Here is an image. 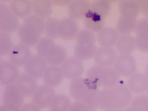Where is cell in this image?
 I'll return each mask as SVG.
<instances>
[{
    "mask_svg": "<svg viewBox=\"0 0 148 111\" xmlns=\"http://www.w3.org/2000/svg\"><path fill=\"white\" fill-rule=\"evenodd\" d=\"M135 40L136 46L138 50L148 53V34L137 35Z\"/></svg>",
    "mask_w": 148,
    "mask_h": 111,
    "instance_id": "d590c367",
    "label": "cell"
},
{
    "mask_svg": "<svg viewBox=\"0 0 148 111\" xmlns=\"http://www.w3.org/2000/svg\"><path fill=\"white\" fill-rule=\"evenodd\" d=\"M91 1L88 0H73L67 7L69 17L74 20L83 19L89 10Z\"/></svg>",
    "mask_w": 148,
    "mask_h": 111,
    "instance_id": "e0dca14e",
    "label": "cell"
},
{
    "mask_svg": "<svg viewBox=\"0 0 148 111\" xmlns=\"http://www.w3.org/2000/svg\"><path fill=\"white\" fill-rule=\"evenodd\" d=\"M83 23L85 28L94 33L98 32L105 27V20L98 17L89 10L83 19Z\"/></svg>",
    "mask_w": 148,
    "mask_h": 111,
    "instance_id": "4316f807",
    "label": "cell"
},
{
    "mask_svg": "<svg viewBox=\"0 0 148 111\" xmlns=\"http://www.w3.org/2000/svg\"><path fill=\"white\" fill-rule=\"evenodd\" d=\"M13 39L10 34L0 32V56L8 55L14 46Z\"/></svg>",
    "mask_w": 148,
    "mask_h": 111,
    "instance_id": "d6a6232c",
    "label": "cell"
},
{
    "mask_svg": "<svg viewBox=\"0 0 148 111\" xmlns=\"http://www.w3.org/2000/svg\"><path fill=\"white\" fill-rule=\"evenodd\" d=\"M64 78L60 66L48 65L42 79L44 84L54 88L62 83Z\"/></svg>",
    "mask_w": 148,
    "mask_h": 111,
    "instance_id": "ac0fdd59",
    "label": "cell"
},
{
    "mask_svg": "<svg viewBox=\"0 0 148 111\" xmlns=\"http://www.w3.org/2000/svg\"><path fill=\"white\" fill-rule=\"evenodd\" d=\"M79 27L76 20L71 17H66L59 20L58 38L64 40L75 39Z\"/></svg>",
    "mask_w": 148,
    "mask_h": 111,
    "instance_id": "8fae6325",
    "label": "cell"
},
{
    "mask_svg": "<svg viewBox=\"0 0 148 111\" xmlns=\"http://www.w3.org/2000/svg\"><path fill=\"white\" fill-rule=\"evenodd\" d=\"M67 58L66 49L62 45L56 44L45 57L49 65L56 66H60Z\"/></svg>",
    "mask_w": 148,
    "mask_h": 111,
    "instance_id": "603a6c76",
    "label": "cell"
},
{
    "mask_svg": "<svg viewBox=\"0 0 148 111\" xmlns=\"http://www.w3.org/2000/svg\"><path fill=\"white\" fill-rule=\"evenodd\" d=\"M23 23L36 32L40 36L44 34L45 20L34 13H31L23 18Z\"/></svg>",
    "mask_w": 148,
    "mask_h": 111,
    "instance_id": "f1b7e54d",
    "label": "cell"
},
{
    "mask_svg": "<svg viewBox=\"0 0 148 111\" xmlns=\"http://www.w3.org/2000/svg\"><path fill=\"white\" fill-rule=\"evenodd\" d=\"M137 18L120 16L118 18L116 28L119 34H130L134 31L137 22Z\"/></svg>",
    "mask_w": 148,
    "mask_h": 111,
    "instance_id": "83f0119b",
    "label": "cell"
},
{
    "mask_svg": "<svg viewBox=\"0 0 148 111\" xmlns=\"http://www.w3.org/2000/svg\"><path fill=\"white\" fill-rule=\"evenodd\" d=\"M113 67L119 76L125 77H129L137 69L136 61L132 54L118 56Z\"/></svg>",
    "mask_w": 148,
    "mask_h": 111,
    "instance_id": "ba28073f",
    "label": "cell"
},
{
    "mask_svg": "<svg viewBox=\"0 0 148 111\" xmlns=\"http://www.w3.org/2000/svg\"><path fill=\"white\" fill-rule=\"evenodd\" d=\"M14 84L26 98H31L39 86L36 79L25 73H21Z\"/></svg>",
    "mask_w": 148,
    "mask_h": 111,
    "instance_id": "4fadbf2b",
    "label": "cell"
},
{
    "mask_svg": "<svg viewBox=\"0 0 148 111\" xmlns=\"http://www.w3.org/2000/svg\"><path fill=\"white\" fill-rule=\"evenodd\" d=\"M134 32L136 35L148 34V18L145 17L137 21Z\"/></svg>",
    "mask_w": 148,
    "mask_h": 111,
    "instance_id": "8d00e7d4",
    "label": "cell"
},
{
    "mask_svg": "<svg viewBox=\"0 0 148 111\" xmlns=\"http://www.w3.org/2000/svg\"><path fill=\"white\" fill-rule=\"evenodd\" d=\"M17 31L20 42L30 47L35 46L40 37L36 32L23 23L20 25Z\"/></svg>",
    "mask_w": 148,
    "mask_h": 111,
    "instance_id": "ffe728a7",
    "label": "cell"
},
{
    "mask_svg": "<svg viewBox=\"0 0 148 111\" xmlns=\"http://www.w3.org/2000/svg\"><path fill=\"white\" fill-rule=\"evenodd\" d=\"M146 92H147V95L148 96V89H147V91H146Z\"/></svg>",
    "mask_w": 148,
    "mask_h": 111,
    "instance_id": "bcb514c9",
    "label": "cell"
},
{
    "mask_svg": "<svg viewBox=\"0 0 148 111\" xmlns=\"http://www.w3.org/2000/svg\"><path fill=\"white\" fill-rule=\"evenodd\" d=\"M145 74L148 77V62L145 67Z\"/></svg>",
    "mask_w": 148,
    "mask_h": 111,
    "instance_id": "f6af8a7d",
    "label": "cell"
},
{
    "mask_svg": "<svg viewBox=\"0 0 148 111\" xmlns=\"http://www.w3.org/2000/svg\"><path fill=\"white\" fill-rule=\"evenodd\" d=\"M99 90V87L91 80L82 76L71 81L69 86V95L72 98L95 109L97 108Z\"/></svg>",
    "mask_w": 148,
    "mask_h": 111,
    "instance_id": "7a4b0ae2",
    "label": "cell"
},
{
    "mask_svg": "<svg viewBox=\"0 0 148 111\" xmlns=\"http://www.w3.org/2000/svg\"><path fill=\"white\" fill-rule=\"evenodd\" d=\"M41 110L32 102L24 103L21 107V111H42Z\"/></svg>",
    "mask_w": 148,
    "mask_h": 111,
    "instance_id": "f35d334b",
    "label": "cell"
},
{
    "mask_svg": "<svg viewBox=\"0 0 148 111\" xmlns=\"http://www.w3.org/2000/svg\"><path fill=\"white\" fill-rule=\"evenodd\" d=\"M111 3L108 0H95L90 2L89 11L98 17L105 20L110 14Z\"/></svg>",
    "mask_w": 148,
    "mask_h": 111,
    "instance_id": "484cf974",
    "label": "cell"
},
{
    "mask_svg": "<svg viewBox=\"0 0 148 111\" xmlns=\"http://www.w3.org/2000/svg\"><path fill=\"white\" fill-rule=\"evenodd\" d=\"M32 55L30 47L20 42L14 45L8 56V61L19 68L24 66Z\"/></svg>",
    "mask_w": 148,
    "mask_h": 111,
    "instance_id": "30bf717a",
    "label": "cell"
},
{
    "mask_svg": "<svg viewBox=\"0 0 148 111\" xmlns=\"http://www.w3.org/2000/svg\"><path fill=\"white\" fill-rule=\"evenodd\" d=\"M53 6L51 0L32 1V13L45 20L51 17Z\"/></svg>",
    "mask_w": 148,
    "mask_h": 111,
    "instance_id": "cb8c5ba5",
    "label": "cell"
},
{
    "mask_svg": "<svg viewBox=\"0 0 148 111\" xmlns=\"http://www.w3.org/2000/svg\"><path fill=\"white\" fill-rule=\"evenodd\" d=\"M0 111H21V107L3 104L0 107Z\"/></svg>",
    "mask_w": 148,
    "mask_h": 111,
    "instance_id": "60d3db41",
    "label": "cell"
},
{
    "mask_svg": "<svg viewBox=\"0 0 148 111\" xmlns=\"http://www.w3.org/2000/svg\"><path fill=\"white\" fill-rule=\"evenodd\" d=\"M86 77L99 88H111L119 84L120 76L112 67L95 64L88 69Z\"/></svg>",
    "mask_w": 148,
    "mask_h": 111,
    "instance_id": "3957f363",
    "label": "cell"
},
{
    "mask_svg": "<svg viewBox=\"0 0 148 111\" xmlns=\"http://www.w3.org/2000/svg\"><path fill=\"white\" fill-rule=\"evenodd\" d=\"M132 98V94L127 86L119 84L99 90L97 108L103 110L113 108L125 109L130 105Z\"/></svg>",
    "mask_w": 148,
    "mask_h": 111,
    "instance_id": "6da1fadb",
    "label": "cell"
},
{
    "mask_svg": "<svg viewBox=\"0 0 148 111\" xmlns=\"http://www.w3.org/2000/svg\"><path fill=\"white\" fill-rule=\"evenodd\" d=\"M18 67L8 60H0V84L4 87L14 84L20 76Z\"/></svg>",
    "mask_w": 148,
    "mask_h": 111,
    "instance_id": "9c48e42d",
    "label": "cell"
},
{
    "mask_svg": "<svg viewBox=\"0 0 148 111\" xmlns=\"http://www.w3.org/2000/svg\"><path fill=\"white\" fill-rule=\"evenodd\" d=\"M56 95L54 88L43 84L38 86L32 96V102L41 109L47 108L50 107Z\"/></svg>",
    "mask_w": 148,
    "mask_h": 111,
    "instance_id": "52a82bcc",
    "label": "cell"
},
{
    "mask_svg": "<svg viewBox=\"0 0 148 111\" xmlns=\"http://www.w3.org/2000/svg\"><path fill=\"white\" fill-rule=\"evenodd\" d=\"M59 20L56 18L50 17L45 20L44 34L46 37L52 39L58 38Z\"/></svg>",
    "mask_w": 148,
    "mask_h": 111,
    "instance_id": "1f68e13d",
    "label": "cell"
},
{
    "mask_svg": "<svg viewBox=\"0 0 148 111\" xmlns=\"http://www.w3.org/2000/svg\"><path fill=\"white\" fill-rule=\"evenodd\" d=\"M104 111H124V109L120 108H109L104 110Z\"/></svg>",
    "mask_w": 148,
    "mask_h": 111,
    "instance_id": "7bdbcfd3",
    "label": "cell"
},
{
    "mask_svg": "<svg viewBox=\"0 0 148 111\" xmlns=\"http://www.w3.org/2000/svg\"><path fill=\"white\" fill-rule=\"evenodd\" d=\"M8 6L12 12L18 18H25L32 12L30 0H11Z\"/></svg>",
    "mask_w": 148,
    "mask_h": 111,
    "instance_id": "7402d4cb",
    "label": "cell"
},
{
    "mask_svg": "<svg viewBox=\"0 0 148 111\" xmlns=\"http://www.w3.org/2000/svg\"><path fill=\"white\" fill-rule=\"evenodd\" d=\"M25 98L15 84L4 87L2 95L3 104L21 107L24 104Z\"/></svg>",
    "mask_w": 148,
    "mask_h": 111,
    "instance_id": "9a60e30c",
    "label": "cell"
},
{
    "mask_svg": "<svg viewBox=\"0 0 148 111\" xmlns=\"http://www.w3.org/2000/svg\"><path fill=\"white\" fill-rule=\"evenodd\" d=\"M48 66L45 58L36 54L31 56L23 67L24 73L37 80L42 78Z\"/></svg>",
    "mask_w": 148,
    "mask_h": 111,
    "instance_id": "8992f818",
    "label": "cell"
},
{
    "mask_svg": "<svg viewBox=\"0 0 148 111\" xmlns=\"http://www.w3.org/2000/svg\"><path fill=\"white\" fill-rule=\"evenodd\" d=\"M117 57V52L115 49L101 46L97 48L93 58L95 64L112 67L114 64Z\"/></svg>",
    "mask_w": 148,
    "mask_h": 111,
    "instance_id": "7c38bea8",
    "label": "cell"
},
{
    "mask_svg": "<svg viewBox=\"0 0 148 111\" xmlns=\"http://www.w3.org/2000/svg\"><path fill=\"white\" fill-rule=\"evenodd\" d=\"M53 6L68 7L71 0H51Z\"/></svg>",
    "mask_w": 148,
    "mask_h": 111,
    "instance_id": "b9f144b4",
    "label": "cell"
},
{
    "mask_svg": "<svg viewBox=\"0 0 148 111\" xmlns=\"http://www.w3.org/2000/svg\"><path fill=\"white\" fill-rule=\"evenodd\" d=\"M75 40V44H96L97 41L95 33L85 28L80 29Z\"/></svg>",
    "mask_w": 148,
    "mask_h": 111,
    "instance_id": "836d02e7",
    "label": "cell"
},
{
    "mask_svg": "<svg viewBox=\"0 0 148 111\" xmlns=\"http://www.w3.org/2000/svg\"><path fill=\"white\" fill-rule=\"evenodd\" d=\"M119 35L116 28L105 27L97 32L96 39L101 46L113 47L115 46Z\"/></svg>",
    "mask_w": 148,
    "mask_h": 111,
    "instance_id": "2e32d148",
    "label": "cell"
},
{
    "mask_svg": "<svg viewBox=\"0 0 148 111\" xmlns=\"http://www.w3.org/2000/svg\"><path fill=\"white\" fill-rule=\"evenodd\" d=\"M140 12L145 16L148 18V0H139Z\"/></svg>",
    "mask_w": 148,
    "mask_h": 111,
    "instance_id": "ab89813d",
    "label": "cell"
},
{
    "mask_svg": "<svg viewBox=\"0 0 148 111\" xmlns=\"http://www.w3.org/2000/svg\"><path fill=\"white\" fill-rule=\"evenodd\" d=\"M71 103L68 96L64 94H58L49 108L50 111H68Z\"/></svg>",
    "mask_w": 148,
    "mask_h": 111,
    "instance_id": "f546056e",
    "label": "cell"
},
{
    "mask_svg": "<svg viewBox=\"0 0 148 111\" xmlns=\"http://www.w3.org/2000/svg\"><path fill=\"white\" fill-rule=\"evenodd\" d=\"M55 45L54 39L45 36H40L35 47L37 54L45 58Z\"/></svg>",
    "mask_w": 148,
    "mask_h": 111,
    "instance_id": "4dcf8cb0",
    "label": "cell"
},
{
    "mask_svg": "<svg viewBox=\"0 0 148 111\" xmlns=\"http://www.w3.org/2000/svg\"><path fill=\"white\" fill-rule=\"evenodd\" d=\"M18 18L9 8L8 5L0 3V32L11 34L17 31Z\"/></svg>",
    "mask_w": 148,
    "mask_h": 111,
    "instance_id": "5b68a950",
    "label": "cell"
},
{
    "mask_svg": "<svg viewBox=\"0 0 148 111\" xmlns=\"http://www.w3.org/2000/svg\"><path fill=\"white\" fill-rule=\"evenodd\" d=\"M97 49L96 44H75L74 56L82 61L89 60L94 58Z\"/></svg>",
    "mask_w": 148,
    "mask_h": 111,
    "instance_id": "d4e9b609",
    "label": "cell"
},
{
    "mask_svg": "<svg viewBox=\"0 0 148 111\" xmlns=\"http://www.w3.org/2000/svg\"><path fill=\"white\" fill-rule=\"evenodd\" d=\"M130 106L134 111H148V96L139 95L132 98Z\"/></svg>",
    "mask_w": 148,
    "mask_h": 111,
    "instance_id": "e575fe53",
    "label": "cell"
},
{
    "mask_svg": "<svg viewBox=\"0 0 148 111\" xmlns=\"http://www.w3.org/2000/svg\"><path fill=\"white\" fill-rule=\"evenodd\" d=\"M126 86L132 94L142 95L148 89V76L145 74L136 72L128 77Z\"/></svg>",
    "mask_w": 148,
    "mask_h": 111,
    "instance_id": "5bb4252c",
    "label": "cell"
},
{
    "mask_svg": "<svg viewBox=\"0 0 148 111\" xmlns=\"http://www.w3.org/2000/svg\"><path fill=\"white\" fill-rule=\"evenodd\" d=\"M60 67L64 77L71 81L82 77L84 73L83 61L74 56L67 57Z\"/></svg>",
    "mask_w": 148,
    "mask_h": 111,
    "instance_id": "277c9868",
    "label": "cell"
},
{
    "mask_svg": "<svg viewBox=\"0 0 148 111\" xmlns=\"http://www.w3.org/2000/svg\"><path fill=\"white\" fill-rule=\"evenodd\" d=\"M115 48L119 55L132 54L136 48L135 38L131 34H120Z\"/></svg>",
    "mask_w": 148,
    "mask_h": 111,
    "instance_id": "d6986e66",
    "label": "cell"
},
{
    "mask_svg": "<svg viewBox=\"0 0 148 111\" xmlns=\"http://www.w3.org/2000/svg\"><path fill=\"white\" fill-rule=\"evenodd\" d=\"M68 111H98L87 104L77 101H75L71 104Z\"/></svg>",
    "mask_w": 148,
    "mask_h": 111,
    "instance_id": "74e56055",
    "label": "cell"
},
{
    "mask_svg": "<svg viewBox=\"0 0 148 111\" xmlns=\"http://www.w3.org/2000/svg\"><path fill=\"white\" fill-rule=\"evenodd\" d=\"M124 111H134V110L132 109V108H131V106H129L126 108H125L124 109Z\"/></svg>",
    "mask_w": 148,
    "mask_h": 111,
    "instance_id": "ee69618b",
    "label": "cell"
},
{
    "mask_svg": "<svg viewBox=\"0 0 148 111\" xmlns=\"http://www.w3.org/2000/svg\"><path fill=\"white\" fill-rule=\"evenodd\" d=\"M120 16L137 18L140 13V4L136 0H122L118 4Z\"/></svg>",
    "mask_w": 148,
    "mask_h": 111,
    "instance_id": "44dd1931",
    "label": "cell"
}]
</instances>
